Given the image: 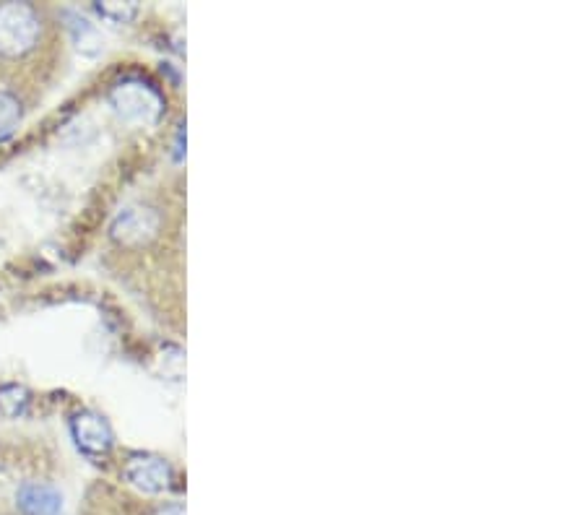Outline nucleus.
Listing matches in <instances>:
<instances>
[{
  "instance_id": "1",
  "label": "nucleus",
  "mask_w": 585,
  "mask_h": 515,
  "mask_svg": "<svg viewBox=\"0 0 585 515\" xmlns=\"http://www.w3.org/2000/svg\"><path fill=\"white\" fill-rule=\"evenodd\" d=\"M39 40V16L26 3L0 6V55L19 58L29 53Z\"/></svg>"
},
{
  "instance_id": "2",
  "label": "nucleus",
  "mask_w": 585,
  "mask_h": 515,
  "mask_svg": "<svg viewBox=\"0 0 585 515\" xmlns=\"http://www.w3.org/2000/svg\"><path fill=\"white\" fill-rule=\"evenodd\" d=\"M110 102L115 112L128 123H154L162 115V97L151 84L141 79H125L110 92Z\"/></svg>"
},
{
  "instance_id": "3",
  "label": "nucleus",
  "mask_w": 585,
  "mask_h": 515,
  "mask_svg": "<svg viewBox=\"0 0 585 515\" xmlns=\"http://www.w3.org/2000/svg\"><path fill=\"white\" fill-rule=\"evenodd\" d=\"M71 435L76 440L78 450H84L86 456L102 458L112 448V430L94 411H78L71 419Z\"/></svg>"
},
{
  "instance_id": "4",
  "label": "nucleus",
  "mask_w": 585,
  "mask_h": 515,
  "mask_svg": "<svg viewBox=\"0 0 585 515\" xmlns=\"http://www.w3.org/2000/svg\"><path fill=\"white\" fill-rule=\"evenodd\" d=\"M125 479L146 495H159V492L172 487V469L162 458L133 456L125 463Z\"/></svg>"
},
{
  "instance_id": "5",
  "label": "nucleus",
  "mask_w": 585,
  "mask_h": 515,
  "mask_svg": "<svg viewBox=\"0 0 585 515\" xmlns=\"http://www.w3.org/2000/svg\"><path fill=\"white\" fill-rule=\"evenodd\" d=\"M159 229V216L151 209H128L112 224V237L123 245H141L149 242Z\"/></svg>"
},
{
  "instance_id": "6",
  "label": "nucleus",
  "mask_w": 585,
  "mask_h": 515,
  "mask_svg": "<svg viewBox=\"0 0 585 515\" xmlns=\"http://www.w3.org/2000/svg\"><path fill=\"white\" fill-rule=\"evenodd\" d=\"M16 502L24 515H63V497L47 484H24Z\"/></svg>"
},
{
  "instance_id": "7",
  "label": "nucleus",
  "mask_w": 585,
  "mask_h": 515,
  "mask_svg": "<svg viewBox=\"0 0 585 515\" xmlns=\"http://www.w3.org/2000/svg\"><path fill=\"white\" fill-rule=\"evenodd\" d=\"M68 21H71L68 27H71L73 42H76L78 50L84 55H97L102 50V37H99L97 29L91 27L86 19H81V16L68 14Z\"/></svg>"
},
{
  "instance_id": "8",
  "label": "nucleus",
  "mask_w": 585,
  "mask_h": 515,
  "mask_svg": "<svg viewBox=\"0 0 585 515\" xmlns=\"http://www.w3.org/2000/svg\"><path fill=\"white\" fill-rule=\"evenodd\" d=\"M29 406V393L21 385H3L0 388V414L3 417H19Z\"/></svg>"
},
{
  "instance_id": "9",
  "label": "nucleus",
  "mask_w": 585,
  "mask_h": 515,
  "mask_svg": "<svg viewBox=\"0 0 585 515\" xmlns=\"http://www.w3.org/2000/svg\"><path fill=\"white\" fill-rule=\"evenodd\" d=\"M19 120H21L19 99L8 92H0V136H8V133L16 128Z\"/></svg>"
},
{
  "instance_id": "10",
  "label": "nucleus",
  "mask_w": 585,
  "mask_h": 515,
  "mask_svg": "<svg viewBox=\"0 0 585 515\" xmlns=\"http://www.w3.org/2000/svg\"><path fill=\"white\" fill-rule=\"evenodd\" d=\"M97 11L104 19L117 21V24H128L138 14V6L136 3H99Z\"/></svg>"
},
{
  "instance_id": "11",
  "label": "nucleus",
  "mask_w": 585,
  "mask_h": 515,
  "mask_svg": "<svg viewBox=\"0 0 585 515\" xmlns=\"http://www.w3.org/2000/svg\"><path fill=\"white\" fill-rule=\"evenodd\" d=\"M154 515H185V508H182L180 502H169V505H162V508L156 510Z\"/></svg>"
}]
</instances>
